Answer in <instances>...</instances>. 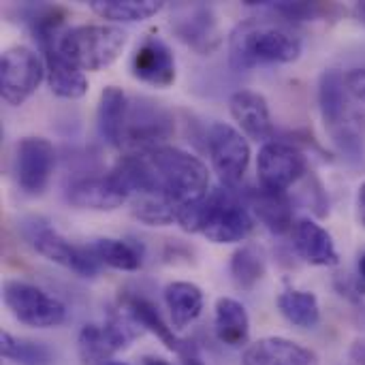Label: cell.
<instances>
[{"label": "cell", "mask_w": 365, "mask_h": 365, "mask_svg": "<svg viewBox=\"0 0 365 365\" xmlns=\"http://www.w3.org/2000/svg\"><path fill=\"white\" fill-rule=\"evenodd\" d=\"M188 233H201L214 244H237L244 242L255 220L246 201L235 188H212L205 197L190 201L178 210L175 220Z\"/></svg>", "instance_id": "cell-1"}, {"label": "cell", "mask_w": 365, "mask_h": 365, "mask_svg": "<svg viewBox=\"0 0 365 365\" xmlns=\"http://www.w3.org/2000/svg\"><path fill=\"white\" fill-rule=\"evenodd\" d=\"M229 51L231 66L235 71H248L263 64L295 62L304 51V43L284 26L269 21H246L233 32Z\"/></svg>", "instance_id": "cell-2"}, {"label": "cell", "mask_w": 365, "mask_h": 365, "mask_svg": "<svg viewBox=\"0 0 365 365\" xmlns=\"http://www.w3.org/2000/svg\"><path fill=\"white\" fill-rule=\"evenodd\" d=\"M156 171L163 192L175 203L186 205L210 192V171L186 150L163 145L145 154Z\"/></svg>", "instance_id": "cell-3"}, {"label": "cell", "mask_w": 365, "mask_h": 365, "mask_svg": "<svg viewBox=\"0 0 365 365\" xmlns=\"http://www.w3.org/2000/svg\"><path fill=\"white\" fill-rule=\"evenodd\" d=\"M126 47V32L120 26L86 24L62 32L60 53L81 71H101L113 64Z\"/></svg>", "instance_id": "cell-4"}, {"label": "cell", "mask_w": 365, "mask_h": 365, "mask_svg": "<svg viewBox=\"0 0 365 365\" xmlns=\"http://www.w3.org/2000/svg\"><path fill=\"white\" fill-rule=\"evenodd\" d=\"M173 133L175 122L167 107L145 96L130 98L120 148L128 150V154H148L167 145Z\"/></svg>", "instance_id": "cell-5"}, {"label": "cell", "mask_w": 365, "mask_h": 365, "mask_svg": "<svg viewBox=\"0 0 365 365\" xmlns=\"http://www.w3.org/2000/svg\"><path fill=\"white\" fill-rule=\"evenodd\" d=\"M141 334L143 327L120 306V310L109 314L103 325L90 323L79 331V359L83 365H107L115 353L128 349Z\"/></svg>", "instance_id": "cell-6"}, {"label": "cell", "mask_w": 365, "mask_h": 365, "mask_svg": "<svg viewBox=\"0 0 365 365\" xmlns=\"http://www.w3.org/2000/svg\"><path fill=\"white\" fill-rule=\"evenodd\" d=\"M2 297L9 312L28 327L49 329L62 325L66 319L64 304L30 282L6 280L2 287Z\"/></svg>", "instance_id": "cell-7"}, {"label": "cell", "mask_w": 365, "mask_h": 365, "mask_svg": "<svg viewBox=\"0 0 365 365\" xmlns=\"http://www.w3.org/2000/svg\"><path fill=\"white\" fill-rule=\"evenodd\" d=\"M45 77V62L32 49L15 45L2 51L0 56V94L2 98L19 107L24 105L38 88Z\"/></svg>", "instance_id": "cell-8"}, {"label": "cell", "mask_w": 365, "mask_h": 365, "mask_svg": "<svg viewBox=\"0 0 365 365\" xmlns=\"http://www.w3.org/2000/svg\"><path fill=\"white\" fill-rule=\"evenodd\" d=\"M207 150L220 182L227 188L240 186L250 165V145L237 128L225 122L212 124L207 133Z\"/></svg>", "instance_id": "cell-9"}, {"label": "cell", "mask_w": 365, "mask_h": 365, "mask_svg": "<svg viewBox=\"0 0 365 365\" xmlns=\"http://www.w3.org/2000/svg\"><path fill=\"white\" fill-rule=\"evenodd\" d=\"M308 171L304 152L284 141H267L259 150L257 173L263 188L274 192H287Z\"/></svg>", "instance_id": "cell-10"}, {"label": "cell", "mask_w": 365, "mask_h": 365, "mask_svg": "<svg viewBox=\"0 0 365 365\" xmlns=\"http://www.w3.org/2000/svg\"><path fill=\"white\" fill-rule=\"evenodd\" d=\"M56 167V148L43 137H24L17 143V184L26 195H41Z\"/></svg>", "instance_id": "cell-11"}, {"label": "cell", "mask_w": 365, "mask_h": 365, "mask_svg": "<svg viewBox=\"0 0 365 365\" xmlns=\"http://www.w3.org/2000/svg\"><path fill=\"white\" fill-rule=\"evenodd\" d=\"M32 246L47 261H51L56 265H62V267L75 272L81 278H94L98 274L101 263L92 255L90 246L71 244L66 237H62L60 233H56V231H51L47 227L38 229L32 235Z\"/></svg>", "instance_id": "cell-12"}, {"label": "cell", "mask_w": 365, "mask_h": 365, "mask_svg": "<svg viewBox=\"0 0 365 365\" xmlns=\"http://www.w3.org/2000/svg\"><path fill=\"white\" fill-rule=\"evenodd\" d=\"M133 77L154 86V88H169L175 81V56L171 47L160 36H145L130 60Z\"/></svg>", "instance_id": "cell-13"}, {"label": "cell", "mask_w": 365, "mask_h": 365, "mask_svg": "<svg viewBox=\"0 0 365 365\" xmlns=\"http://www.w3.org/2000/svg\"><path fill=\"white\" fill-rule=\"evenodd\" d=\"M66 199L71 205L81 210L111 212L122 207L128 201V195L111 178V173H107V175H90V178L75 180L66 188Z\"/></svg>", "instance_id": "cell-14"}, {"label": "cell", "mask_w": 365, "mask_h": 365, "mask_svg": "<svg viewBox=\"0 0 365 365\" xmlns=\"http://www.w3.org/2000/svg\"><path fill=\"white\" fill-rule=\"evenodd\" d=\"M229 109L246 137L263 143L274 137V122L263 94L252 90H237L229 98Z\"/></svg>", "instance_id": "cell-15"}, {"label": "cell", "mask_w": 365, "mask_h": 365, "mask_svg": "<svg viewBox=\"0 0 365 365\" xmlns=\"http://www.w3.org/2000/svg\"><path fill=\"white\" fill-rule=\"evenodd\" d=\"M173 32L182 43L199 53H212L222 43L218 19L210 6H188L175 21Z\"/></svg>", "instance_id": "cell-16"}, {"label": "cell", "mask_w": 365, "mask_h": 365, "mask_svg": "<svg viewBox=\"0 0 365 365\" xmlns=\"http://www.w3.org/2000/svg\"><path fill=\"white\" fill-rule=\"evenodd\" d=\"M244 365H319L314 351L287 340V338H261L250 344L242 357Z\"/></svg>", "instance_id": "cell-17"}, {"label": "cell", "mask_w": 365, "mask_h": 365, "mask_svg": "<svg viewBox=\"0 0 365 365\" xmlns=\"http://www.w3.org/2000/svg\"><path fill=\"white\" fill-rule=\"evenodd\" d=\"M293 246L297 255L317 267H334L340 263V255L336 250L334 237L329 231L314 220H297L293 225Z\"/></svg>", "instance_id": "cell-18"}, {"label": "cell", "mask_w": 365, "mask_h": 365, "mask_svg": "<svg viewBox=\"0 0 365 365\" xmlns=\"http://www.w3.org/2000/svg\"><path fill=\"white\" fill-rule=\"evenodd\" d=\"M244 201L267 231L276 235L293 231V203L287 192H274L261 186L248 190Z\"/></svg>", "instance_id": "cell-19"}, {"label": "cell", "mask_w": 365, "mask_h": 365, "mask_svg": "<svg viewBox=\"0 0 365 365\" xmlns=\"http://www.w3.org/2000/svg\"><path fill=\"white\" fill-rule=\"evenodd\" d=\"M120 306L143 327V331L154 334L169 351L178 353L180 357L190 353V351H195V346L188 340H182V338L175 336L173 327H169L165 323V319L160 317L158 308L150 299H145L141 295H126V297L120 299Z\"/></svg>", "instance_id": "cell-20"}, {"label": "cell", "mask_w": 365, "mask_h": 365, "mask_svg": "<svg viewBox=\"0 0 365 365\" xmlns=\"http://www.w3.org/2000/svg\"><path fill=\"white\" fill-rule=\"evenodd\" d=\"M319 107L321 115L325 120V126L331 130L338 124H342L353 111H351V92L346 88V77L329 68L319 79Z\"/></svg>", "instance_id": "cell-21"}, {"label": "cell", "mask_w": 365, "mask_h": 365, "mask_svg": "<svg viewBox=\"0 0 365 365\" xmlns=\"http://www.w3.org/2000/svg\"><path fill=\"white\" fill-rule=\"evenodd\" d=\"M128 101L130 98L118 86H107L101 92L98 111H96L98 135L103 137L105 143H109L113 148L122 145V133H124V124H126Z\"/></svg>", "instance_id": "cell-22"}, {"label": "cell", "mask_w": 365, "mask_h": 365, "mask_svg": "<svg viewBox=\"0 0 365 365\" xmlns=\"http://www.w3.org/2000/svg\"><path fill=\"white\" fill-rule=\"evenodd\" d=\"M214 329L222 344L231 349H242L250 340V317L237 299L220 297L216 302Z\"/></svg>", "instance_id": "cell-23"}, {"label": "cell", "mask_w": 365, "mask_h": 365, "mask_svg": "<svg viewBox=\"0 0 365 365\" xmlns=\"http://www.w3.org/2000/svg\"><path fill=\"white\" fill-rule=\"evenodd\" d=\"M165 304L173 329H186L203 310V291L192 282H171L165 289Z\"/></svg>", "instance_id": "cell-24"}, {"label": "cell", "mask_w": 365, "mask_h": 365, "mask_svg": "<svg viewBox=\"0 0 365 365\" xmlns=\"http://www.w3.org/2000/svg\"><path fill=\"white\" fill-rule=\"evenodd\" d=\"M280 314L299 329H314L321 323V306L314 293L289 289L278 295Z\"/></svg>", "instance_id": "cell-25"}, {"label": "cell", "mask_w": 365, "mask_h": 365, "mask_svg": "<svg viewBox=\"0 0 365 365\" xmlns=\"http://www.w3.org/2000/svg\"><path fill=\"white\" fill-rule=\"evenodd\" d=\"M90 9L109 21H143L165 9L160 0H90Z\"/></svg>", "instance_id": "cell-26"}, {"label": "cell", "mask_w": 365, "mask_h": 365, "mask_svg": "<svg viewBox=\"0 0 365 365\" xmlns=\"http://www.w3.org/2000/svg\"><path fill=\"white\" fill-rule=\"evenodd\" d=\"M229 272H231V280L237 289H242V291L255 289L267 272V261H265L263 250L252 244L237 248L231 257Z\"/></svg>", "instance_id": "cell-27"}, {"label": "cell", "mask_w": 365, "mask_h": 365, "mask_svg": "<svg viewBox=\"0 0 365 365\" xmlns=\"http://www.w3.org/2000/svg\"><path fill=\"white\" fill-rule=\"evenodd\" d=\"M90 250L98 263L120 269V272H137L143 263L141 250L135 244L124 242V240L101 237L90 244Z\"/></svg>", "instance_id": "cell-28"}, {"label": "cell", "mask_w": 365, "mask_h": 365, "mask_svg": "<svg viewBox=\"0 0 365 365\" xmlns=\"http://www.w3.org/2000/svg\"><path fill=\"white\" fill-rule=\"evenodd\" d=\"M130 205H133V216L150 227H167L178 220L180 205H175L165 195L135 197V199H130Z\"/></svg>", "instance_id": "cell-29"}, {"label": "cell", "mask_w": 365, "mask_h": 365, "mask_svg": "<svg viewBox=\"0 0 365 365\" xmlns=\"http://www.w3.org/2000/svg\"><path fill=\"white\" fill-rule=\"evenodd\" d=\"M0 353L4 359L19 365H53V353L41 342L19 340L11 334L0 336Z\"/></svg>", "instance_id": "cell-30"}, {"label": "cell", "mask_w": 365, "mask_h": 365, "mask_svg": "<svg viewBox=\"0 0 365 365\" xmlns=\"http://www.w3.org/2000/svg\"><path fill=\"white\" fill-rule=\"evenodd\" d=\"M261 6L274 11L276 15H282L291 21H306V19H317L325 13V6L319 2H261Z\"/></svg>", "instance_id": "cell-31"}, {"label": "cell", "mask_w": 365, "mask_h": 365, "mask_svg": "<svg viewBox=\"0 0 365 365\" xmlns=\"http://www.w3.org/2000/svg\"><path fill=\"white\" fill-rule=\"evenodd\" d=\"M344 77H346V88H349L351 96L365 103V66L349 71Z\"/></svg>", "instance_id": "cell-32"}, {"label": "cell", "mask_w": 365, "mask_h": 365, "mask_svg": "<svg viewBox=\"0 0 365 365\" xmlns=\"http://www.w3.org/2000/svg\"><path fill=\"white\" fill-rule=\"evenodd\" d=\"M357 216H359L361 227H365V182L359 186V192H357Z\"/></svg>", "instance_id": "cell-33"}, {"label": "cell", "mask_w": 365, "mask_h": 365, "mask_svg": "<svg viewBox=\"0 0 365 365\" xmlns=\"http://www.w3.org/2000/svg\"><path fill=\"white\" fill-rule=\"evenodd\" d=\"M182 365H205V364L199 359V355H197V349H195V351H190V353L182 355Z\"/></svg>", "instance_id": "cell-34"}, {"label": "cell", "mask_w": 365, "mask_h": 365, "mask_svg": "<svg viewBox=\"0 0 365 365\" xmlns=\"http://www.w3.org/2000/svg\"><path fill=\"white\" fill-rule=\"evenodd\" d=\"M143 365H171L169 361L160 359V357H145L143 359Z\"/></svg>", "instance_id": "cell-35"}, {"label": "cell", "mask_w": 365, "mask_h": 365, "mask_svg": "<svg viewBox=\"0 0 365 365\" xmlns=\"http://www.w3.org/2000/svg\"><path fill=\"white\" fill-rule=\"evenodd\" d=\"M359 278L365 284V255H361V259H359Z\"/></svg>", "instance_id": "cell-36"}, {"label": "cell", "mask_w": 365, "mask_h": 365, "mask_svg": "<svg viewBox=\"0 0 365 365\" xmlns=\"http://www.w3.org/2000/svg\"><path fill=\"white\" fill-rule=\"evenodd\" d=\"M357 17L365 24V2H359V4H357Z\"/></svg>", "instance_id": "cell-37"}, {"label": "cell", "mask_w": 365, "mask_h": 365, "mask_svg": "<svg viewBox=\"0 0 365 365\" xmlns=\"http://www.w3.org/2000/svg\"><path fill=\"white\" fill-rule=\"evenodd\" d=\"M107 365H128V364H122V361H109Z\"/></svg>", "instance_id": "cell-38"}]
</instances>
